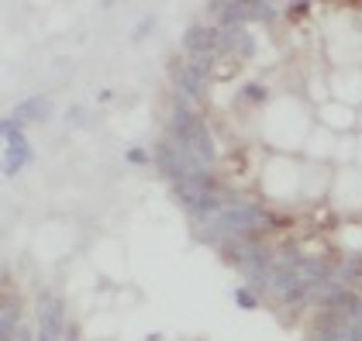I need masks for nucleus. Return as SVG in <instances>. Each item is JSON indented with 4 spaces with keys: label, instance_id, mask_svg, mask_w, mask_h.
<instances>
[{
    "label": "nucleus",
    "instance_id": "1",
    "mask_svg": "<svg viewBox=\"0 0 362 341\" xmlns=\"http://www.w3.org/2000/svg\"><path fill=\"white\" fill-rule=\"evenodd\" d=\"M314 124H317L314 107L300 93H279L259 114L262 142L269 145L276 155H300L310 131H314Z\"/></svg>",
    "mask_w": 362,
    "mask_h": 341
},
{
    "label": "nucleus",
    "instance_id": "13",
    "mask_svg": "<svg viewBox=\"0 0 362 341\" xmlns=\"http://www.w3.org/2000/svg\"><path fill=\"white\" fill-rule=\"evenodd\" d=\"M359 135H362V111H359Z\"/></svg>",
    "mask_w": 362,
    "mask_h": 341
},
{
    "label": "nucleus",
    "instance_id": "3",
    "mask_svg": "<svg viewBox=\"0 0 362 341\" xmlns=\"http://www.w3.org/2000/svg\"><path fill=\"white\" fill-rule=\"evenodd\" d=\"M259 186L262 193L276 203H290V200L304 197V159L297 155H269L259 169Z\"/></svg>",
    "mask_w": 362,
    "mask_h": 341
},
{
    "label": "nucleus",
    "instance_id": "4",
    "mask_svg": "<svg viewBox=\"0 0 362 341\" xmlns=\"http://www.w3.org/2000/svg\"><path fill=\"white\" fill-rule=\"evenodd\" d=\"M328 200H332V207L341 217L362 214V169L359 166H338V169H334Z\"/></svg>",
    "mask_w": 362,
    "mask_h": 341
},
{
    "label": "nucleus",
    "instance_id": "7",
    "mask_svg": "<svg viewBox=\"0 0 362 341\" xmlns=\"http://www.w3.org/2000/svg\"><path fill=\"white\" fill-rule=\"evenodd\" d=\"M334 148H338V135H332V131H328V128H321V124H314V131H310V138H307L300 159H304V162L334 166Z\"/></svg>",
    "mask_w": 362,
    "mask_h": 341
},
{
    "label": "nucleus",
    "instance_id": "6",
    "mask_svg": "<svg viewBox=\"0 0 362 341\" xmlns=\"http://www.w3.org/2000/svg\"><path fill=\"white\" fill-rule=\"evenodd\" d=\"M328 86H332V100L362 111V66H356V69H332L328 73Z\"/></svg>",
    "mask_w": 362,
    "mask_h": 341
},
{
    "label": "nucleus",
    "instance_id": "9",
    "mask_svg": "<svg viewBox=\"0 0 362 341\" xmlns=\"http://www.w3.org/2000/svg\"><path fill=\"white\" fill-rule=\"evenodd\" d=\"M334 241H338L341 249H349V252H356V256H362V217H359V221H349V225H341V227H338Z\"/></svg>",
    "mask_w": 362,
    "mask_h": 341
},
{
    "label": "nucleus",
    "instance_id": "10",
    "mask_svg": "<svg viewBox=\"0 0 362 341\" xmlns=\"http://www.w3.org/2000/svg\"><path fill=\"white\" fill-rule=\"evenodd\" d=\"M356 152H359V135H338L334 169H338V166H356Z\"/></svg>",
    "mask_w": 362,
    "mask_h": 341
},
{
    "label": "nucleus",
    "instance_id": "2",
    "mask_svg": "<svg viewBox=\"0 0 362 341\" xmlns=\"http://www.w3.org/2000/svg\"><path fill=\"white\" fill-rule=\"evenodd\" d=\"M321 35H325V56L334 69H356L362 66V25L349 14H332L325 25H321Z\"/></svg>",
    "mask_w": 362,
    "mask_h": 341
},
{
    "label": "nucleus",
    "instance_id": "8",
    "mask_svg": "<svg viewBox=\"0 0 362 341\" xmlns=\"http://www.w3.org/2000/svg\"><path fill=\"white\" fill-rule=\"evenodd\" d=\"M334 179V166H321V162H304V197L321 200L328 197Z\"/></svg>",
    "mask_w": 362,
    "mask_h": 341
},
{
    "label": "nucleus",
    "instance_id": "12",
    "mask_svg": "<svg viewBox=\"0 0 362 341\" xmlns=\"http://www.w3.org/2000/svg\"><path fill=\"white\" fill-rule=\"evenodd\" d=\"M356 166L362 169V135H359V152H356Z\"/></svg>",
    "mask_w": 362,
    "mask_h": 341
},
{
    "label": "nucleus",
    "instance_id": "11",
    "mask_svg": "<svg viewBox=\"0 0 362 341\" xmlns=\"http://www.w3.org/2000/svg\"><path fill=\"white\" fill-rule=\"evenodd\" d=\"M90 335H93V338H97V335H104V338L114 335V317L111 313H97V317L90 321Z\"/></svg>",
    "mask_w": 362,
    "mask_h": 341
},
{
    "label": "nucleus",
    "instance_id": "5",
    "mask_svg": "<svg viewBox=\"0 0 362 341\" xmlns=\"http://www.w3.org/2000/svg\"><path fill=\"white\" fill-rule=\"evenodd\" d=\"M314 117H317V124L328 128L332 135H359V111L349 107V104L328 100V104L314 107Z\"/></svg>",
    "mask_w": 362,
    "mask_h": 341
}]
</instances>
